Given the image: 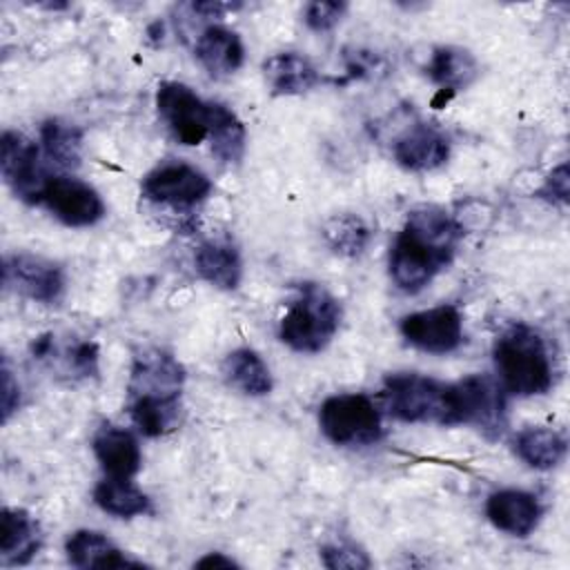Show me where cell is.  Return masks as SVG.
I'll return each mask as SVG.
<instances>
[{
  "instance_id": "f546056e",
  "label": "cell",
  "mask_w": 570,
  "mask_h": 570,
  "mask_svg": "<svg viewBox=\"0 0 570 570\" xmlns=\"http://www.w3.org/2000/svg\"><path fill=\"white\" fill-rule=\"evenodd\" d=\"M321 559H323V566L336 570V568H352V570H361V568H370L372 561L370 557L356 548L354 543H330V546H323L321 548Z\"/></svg>"
},
{
  "instance_id": "277c9868",
  "label": "cell",
  "mask_w": 570,
  "mask_h": 570,
  "mask_svg": "<svg viewBox=\"0 0 570 570\" xmlns=\"http://www.w3.org/2000/svg\"><path fill=\"white\" fill-rule=\"evenodd\" d=\"M445 425H476L485 434L499 436L505 428V390L485 374H470L448 383Z\"/></svg>"
},
{
  "instance_id": "3957f363",
  "label": "cell",
  "mask_w": 570,
  "mask_h": 570,
  "mask_svg": "<svg viewBox=\"0 0 570 570\" xmlns=\"http://www.w3.org/2000/svg\"><path fill=\"white\" fill-rule=\"evenodd\" d=\"M343 309L334 294L318 283H305L287 305L281 323V341L301 354H316L330 345L341 327Z\"/></svg>"
},
{
  "instance_id": "603a6c76",
  "label": "cell",
  "mask_w": 570,
  "mask_h": 570,
  "mask_svg": "<svg viewBox=\"0 0 570 570\" xmlns=\"http://www.w3.org/2000/svg\"><path fill=\"white\" fill-rule=\"evenodd\" d=\"M223 376L245 396H265L274 385L267 363L249 347H238L225 356Z\"/></svg>"
},
{
  "instance_id": "4316f807",
  "label": "cell",
  "mask_w": 570,
  "mask_h": 570,
  "mask_svg": "<svg viewBox=\"0 0 570 570\" xmlns=\"http://www.w3.org/2000/svg\"><path fill=\"white\" fill-rule=\"evenodd\" d=\"M40 142L47 160L60 169H76L82 158V131L62 118H47L40 125Z\"/></svg>"
},
{
  "instance_id": "d6a6232c",
  "label": "cell",
  "mask_w": 570,
  "mask_h": 570,
  "mask_svg": "<svg viewBox=\"0 0 570 570\" xmlns=\"http://www.w3.org/2000/svg\"><path fill=\"white\" fill-rule=\"evenodd\" d=\"M0 403H2V421L7 423L11 419V414L20 407V385L13 379V372H11L7 361L2 365V394H0Z\"/></svg>"
},
{
  "instance_id": "484cf974",
  "label": "cell",
  "mask_w": 570,
  "mask_h": 570,
  "mask_svg": "<svg viewBox=\"0 0 570 570\" xmlns=\"http://www.w3.org/2000/svg\"><path fill=\"white\" fill-rule=\"evenodd\" d=\"M94 501L102 512L120 519L147 514L151 510L149 497L140 488H136L131 479L107 476V474L102 481L96 483Z\"/></svg>"
},
{
  "instance_id": "52a82bcc",
  "label": "cell",
  "mask_w": 570,
  "mask_h": 570,
  "mask_svg": "<svg viewBox=\"0 0 570 570\" xmlns=\"http://www.w3.org/2000/svg\"><path fill=\"white\" fill-rule=\"evenodd\" d=\"M156 109L171 136L183 145H200L209 138L212 102L198 98L187 85L165 80L156 91Z\"/></svg>"
},
{
  "instance_id": "ac0fdd59",
  "label": "cell",
  "mask_w": 570,
  "mask_h": 570,
  "mask_svg": "<svg viewBox=\"0 0 570 570\" xmlns=\"http://www.w3.org/2000/svg\"><path fill=\"white\" fill-rule=\"evenodd\" d=\"M42 546L40 523L20 508H4L0 514V559L4 566L29 563Z\"/></svg>"
},
{
  "instance_id": "d4e9b609",
  "label": "cell",
  "mask_w": 570,
  "mask_h": 570,
  "mask_svg": "<svg viewBox=\"0 0 570 570\" xmlns=\"http://www.w3.org/2000/svg\"><path fill=\"white\" fill-rule=\"evenodd\" d=\"M129 414L145 436H163L178 428L183 414L180 396H129Z\"/></svg>"
},
{
  "instance_id": "d6986e66",
  "label": "cell",
  "mask_w": 570,
  "mask_h": 570,
  "mask_svg": "<svg viewBox=\"0 0 570 570\" xmlns=\"http://www.w3.org/2000/svg\"><path fill=\"white\" fill-rule=\"evenodd\" d=\"M196 272L212 287L232 292L243 281V258L238 247L227 238L203 240L194 254Z\"/></svg>"
},
{
  "instance_id": "cb8c5ba5",
  "label": "cell",
  "mask_w": 570,
  "mask_h": 570,
  "mask_svg": "<svg viewBox=\"0 0 570 570\" xmlns=\"http://www.w3.org/2000/svg\"><path fill=\"white\" fill-rule=\"evenodd\" d=\"M514 452L534 470H552L566 459L568 441L552 428H525L514 439Z\"/></svg>"
},
{
  "instance_id": "ffe728a7",
  "label": "cell",
  "mask_w": 570,
  "mask_h": 570,
  "mask_svg": "<svg viewBox=\"0 0 570 570\" xmlns=\"http://www.w3.org/2000/svg\"><path fill=\"white\" fill-rule=\"evenodd\" d=\"M263 78L274 96H301L321 85L318 69L296 51H281L263 62Z\"/></svg>"
},
{
  "instance_id": "7a4b0ae2",
  "label": "cell",
  "mask_w": 570,
  "mask_h": 570,
  "mask_svg": "<svg viewBox=\"0 0 570 570\" xmlns=\"http://www.w3.org/2000/svg\"><path fill=\"white\" fill-rule=\"evenodd\" d=\"M494 367L501 387L517 396L546 394L552 387V361L537 330L517 323L494 341Z\"/></svg>"
},
{
  "instance_id": "e0dca14e",
  "label": "cell",
  "mask_w": 570,
  "mask_h": 570,
  "mask_svg": "<svg viewBox=\"0 0 570 570\" xmlns=\"http://www.w3.org/2000/svg\"><path fill=\"white\" fill-rule=\"evenodd\" d=\"M91 450L107 476L131 479L140 470L142 454L138 439L125 428L105 423L96 430Z\"/></svg>"
},
{
  "instance_id": "8fae6325",
  "label": "cell",
  "mask_w": 570,
  "mask_h": 570,
  "mask_svg": "<svg viewBox=\"0 0 570 570\" xmlns=\"http://www.w3.org/2000/svg\"><path fill=\"white\" fill-rule=\"evenodd\" d=\"M401 336L430 354L454 352L463 343V318L454 305L412 312L399 323Z\"/></svg>"
},
{
  "instance_id": "5b68a950",
  "label": "cell",
  "mask_w": 570,
  "mask_h": 570,
  "mask_svg": "<svg viewBox=\"0 0 570 570\" xmlns=\"http://www.w3.org/2000/svg\"><path fill=\"white\" fill-rule=\"evenodd\" d=\"M318 428L334 445L365 448L383 436L381 412L367 394H334L318 407Z\"/></svg>"
},
{
  "instance_id": "7c38bea8",
  "label": "cell",
  "mask_w": 570,
  "mask_h": 570,
  "mask_svg": "<svg viewBox=\"0 0 570 570\" xmlns=\"http://www.w3.org/2000/svg\"><path fill=\"white\" fill-rule=\"evenodd\" d=\"M42 203L69 227H91L105 216L100 194L89 183L73 176H49L42 189Z\"/></svg>"
},
{
  "instance_id": "9c48e42d",
  "label": "cell",
  "mask_w": 570,
  "mask_h": 570,
  "mask_svg": "<svg viewBox=\"0 0 570 570\" xmlns=\"http://www.w3.org/2000/svg\"><path fill=\"white\" fill-rule=\"evenodd\" d=\"M140 191L156 205L194 207L209 196L212 180L187 163H163L145 174Z\"/></svg>"
},
{
  "instance_id": "f1b7e54d",
  "label": "cell",
  "mask_w": 570,
  "mask_h": 570,
  "mask_svg": "<svg viewBox=\"0 0 570 570\" xmlns=\"http://www.w3.org/2000/svg\"><path fill=\"white\" fill-rule=\"evenodd\" d=\"M370 227L356 214H336L323 225L327 247L338 256H358L370 243Z\"/></svg>"
},
{
  "instance_id": "ba28073f",
  "label": "cell",
  "mask_w": 570,
  "mask_h": 570,
  "mask_svg": "<svg viewBox=\"0 0 570 570\" xmlns=\"http://www.w3.org/2000/svg\"><path fill=\"white\" fill-rule=\"evenodd\" d=\"M0 171L9 189L24 203H42L47 174L38 145L20 131L7 129L0 138Z\"/></svg>"
},
{
  "instance_id": "2e32d148",
  "label": "cell",
  "mask_w": 570,
  "mask_h": 570,
  "mask_svg": "<svg viewBox=\"0 0 570 570\" xmlns=\"http://www.w3.org/2000/svg\"><path fill=\"white\" fill-rule=\"evenodd\" d=\"M490 523L512 537H528L541 521V503L525 490H497L485 501Z\"/></svg>"
},
{
  "instance_id": "8992f818",
  "label": "cell",
  "mask_w": 570,
  "mask_h": 570,
  "mask_svg": "<svg viewBox=\"0 0 570 570\" xmlns=\"http://www.w3.org/2000/svg\"><path fill=\"white\" fill-rule=\"evenodd\" d=\"M383 399L387 412L399 421L445 425L448 383L416 372H399L385 379Z\"/></svg>"
},
{
  "instance_id": "836d02e7",
  "label": "cell",
  "mask_w": 570,
  "mask_h": 570,
  "mask_svg": "<svg viewBox=\"0 0 570 570\" xmlns=\"http://www.w3.org/2000/svg\"><path fill=\"white\" fill-rule=\"evenodd\" d=\"M240 4L238 2H194L191 4V11L194 13H200L203 18H223L225 13L238 9Z\"/></svg>"
},
{
  "instance_id": "30bf717a",
  "label": "cell",
  "mask_w": 570,
  "mask_h": 570,
  "mask_svg": "<svg viewBox=\"0 0 570 570\" xmlns=\"http://www.w3.org/2000/svg\"><path fill=\"white\" fill-rule=\"evenodd\" d=\"M2 283L7 289L36 301L56 303L65 292V272L49 258L36 254H11L2 263Z\"/></svg>"
},
{
  "instance_id": "83f0119b",
  "label": "cell",
  "mask_w": 570,
  "mask_h": 570,
  "mask_svg": "<svg viewBox=\"0 0 570 570\" xmlns=\"http://www.w3.org/2000/svg\"><path fill=\"white\" fill-rule=\"evenodd\" d=\"M212 151L227 165L240 163L245 154V127L238 116L223 102H212V125H209Z\"/></svg>"
},
{
  "instance_id": "6da1fadb",
  "label": "cell",
  "mask_w": 570,
  "mask_h": 570,
  "mask_svg": "<svg viewBox=\"0 0 570 570\" xmlns=\"http://www.w3.org/2000/svg\"><path fill=\"white\" fill-rule=\"evenodd\" d=\"M461 236V225L445 209L432 205L412 209L390 249L392 283L405 294L421 292L452 263Z\"/></svg>"
},
{
  "instance_id": "4dcf8cb0",
  "label": "cell",
  "mask_w": 570,
  "mask_h": 570,
  "mask_svg": "<svg viewBox=\"0 0 570 570\" xmlns=\"http://www.w3.org/2000/svg\"><path fill=\"white\" fill-rule=\"evenodd\" d=\"M345 11H347L345 2H321V0H316V2L305 4L303 20H305L307 29H312L316 33H325V31H332L341 22Z\"/></svg>"
},
{
  "instance_id": "9a60e30c",
  "label": "cell",
  "mask_w": 570,
  "mask_h": 570,
  "mask_svg": "<svg viewBox=\"0 0 570 570\" xmlns=\"http://www.w3.org/2000/svg\"><path fill=\"white\" fill-rule=\"evenodd\" d=\"M67 561L85 570H122V568H147L142 561L120 550L107 534L98 530H76L65 541Z\"/></svg>"
},
{
  "instance_id": "7402d4cb",
  "label": "cell",
  "mask_w": 570,
  "mask_h": 570,
  "mask_svg": "<svg viewBox=\"0 0 570 570\" xmlns=\"http://www.w3.org/2000/svg\"><path fill=\"white\" fill-rule=\"evenodd\" d=\"M428 78L441 87L445 94H454L465 89L479 73V65L474 56L468 49L461 47H436L430 53L428 67H425Z\"/></svg>"
},
{
  "instance_id": "44dd1931",
  "label": "cell",
  "mask_w": 570,
  "mask_h": 570,
  "mask_svg": "<svg viewBox=\"0 0 570 570\" xmlns=\"http://www.w3.org/2000/svg\"><path fill=\"white\" fill-rule=\"evenodd\" d=\"M194 51L203 69L214 78L234 73L245 60V47L238 33L223 24H209L207 29H203Z\"/></svg>"
},
{
  "instance_id": "4fadbf2b",
  "label": "cell",
  "mask_w": 570,
  "mask_h": 570,
  "mask_svg": "<svg viewBox=\"0 0 570 570\" xmlns=\"http://www.w3.org/2000/svg\"><path fill=\"white\" fill-rule=\"evenodd\" d=\"M185 370L176 356L165 350H142L129 372V396H180Z\"/></svg>"
},
{
  "instance_id": "e575fe53",
  "label": "cell",
  "mask_w": 570,
  "mask_h": 570,
  "mask_svg": "<svg viewBox=\"0 0 570 570\" xmlns=\"http://www.w3.org/2000/svg\"><path fill=\"white\" fill-rule=\"evenodd\" d=\"M194 568H238V563L229 557H225L223 552H207L205 557H200Z\"/></svg>"
},
{
  "instance_id": "1f68e13d",
  "label": "cell",
  "mask_w": 570,
  "mask_h": 570,
  "mask_svg": "<svg viewBox=\"0 0 570 570\" xmlns=\"http://www.w3.org/2000/svg\"><path fill=\"white\" fill-rule=\"evenodd\" d=\"M568 189H570V178H568V165L561 163L557 169H552V174H548V178L543 180L541 189L537 191V196L566 207L568 203Z\"/></svg>"
},
{
  "instance_id": "5bb4252c",
  "label": "cell",
  "mask_w": 570,
  "mask_h": 570,
  "mask_svg": "<svg viewBox=\"0 0 570 570\" xmlns=\"http://www.w3.org/2000/svg\"><path fill=\"white\" fill-rule=\"evenodd\" d=\"M394 160L410 171H432L448 163L450 142L443 131L432 125H414L405 129L392 147Z\"/></svg>"
}]
</instances>
